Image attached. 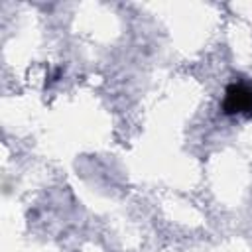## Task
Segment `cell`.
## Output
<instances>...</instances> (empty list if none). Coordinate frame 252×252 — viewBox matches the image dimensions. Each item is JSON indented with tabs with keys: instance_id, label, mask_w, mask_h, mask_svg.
<instances>
[{
	"instance_id": "1",
	"label": "cell",
	"mask_w": 252,
	"mask_h": 252,
	"mask_svg": "<svg viewBox=\"0 0 252 252\" xmlns=\"http://www.w3.org/2000/svg\"><path fill=\"white\" fill-rule=\"evenodd\" d=\"M248 110H252V85H246V83L230 85L224 96V112L238 114Z\"/></svg>"
}]
</instances>
